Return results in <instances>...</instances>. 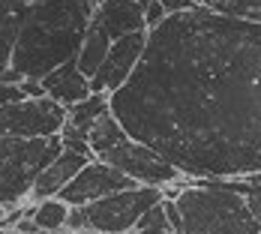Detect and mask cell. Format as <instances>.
Wrapping results in <instances>:
<instances>
[{"mask_svg":"<svg viewBox=\"0 0 261 234\" xmlns=\"http://www.w3.org/2000/svg\"><path fill=\"white\" fill-rule=\"evenodd\" d=\"M126 135H129V132L123 129V126H120V120L108 111V114H102V117L93 123V129H90V135H87V141H90V153L99 159V156L108 153L117 141H123Z\"/></svg>","mask_w":261,"mask_h":234,"instance_id":"cell-17","label":"cell"},{"mask_svg":"<svg viewBox=\"0 0 261 234\" xmlns=\"http://www.w3.org/2000/svg\"><path fill=\"white\" fill-rule=\"evenodd\" d=\"M93 159H96V156H84V153H75V150H66V147H63V150L51 159V165L36 177L33 189H30V201L57 198V195L66 189V183L75 180V174H79L87 162H93Z\"/></svg>","mask_w":261,"mask_h":234,"instance_id":"cell-10","label":"cell"},{"mask_svg":"<svg viewBox=\"0 0 261 234\" xmlns=\"http://www.w3.org/2000/svg\"><path fill=\"white\" fill-rule=\"evenodd\" d=\"M219 15H228V18H240V21L261 24V0H222Z\"/></svg>","mask_w":261,"mask_h":234,"instance_id":"cell-18","label":"cell"},{"mask_svg":"<svg viewBox=\"0 0 261 234\" xmlns=\"http://www.w3.org/2000/svg\"><path fill=\"white\" fill-rule=\"evenodd\" d=\"M132 186H138V183L126 177L123 171H117L114 165H108L102 159H93L75 174V180L66 183V189L57 198H63L69 207H87V204H96L108 195H117Z\"/></svg>","mask_w":261,"mask_h":234,"instance_id":"cell-8","label":"cell"},{"mask_svg":"<svg viewBox=\"0 0 261 234\" xmlns=\"http://www.w3.org/2000/svg\"><path fill=\"white\" fill-rule=\"evenodd\" d=\"M90 18L93 6L84 0L30 3L12 51V69L18 72V78L42 81L63 63L75 60L87 36Z\"/></svg>","mask_w":261,"mask_h":234,"instance_id":"cell-2","label":"cell"},{"mask_svg":"<svg viewBox=\"0 0 261 234\" xmlns=\"http://www.w3.org/2000/svg\"><path fill=\"white\" fill-rule=\"evenodd\" d=\"M102 162L108 165H114L117 171H123L126 177L138 183V186H168V183L180 180L183 174L171 165V162H165L156 150H150V147H144L141 141H135V138H123V141H117L108 153L99 156Z\"/></svg>","mask_w":261,"mask_h":234,"instance_id":"cell-7","label":"cell"},{"mask_svg":"<svg viewBox=\"0 0 261 234\" xmlns=\"http://www.w3.org/2000/svg\"><path fill=\"white\" fill-rule=\"evenodd\" d=\"M42 87H45V96L54 99L63 108H72V105L84 102L93 90H90V78L79 69L75 60L63 63L60 69H54L48 78H42Z\"/></svg>","mask_w":261,"mask_h":234,"instance_id":"cell-11","label":"cell"},{"mask_svg":"<svg viewBox=\"0 0 261 234\" xmlns=\"http://www.w3.org/2000/svg\"><path fill=\"white\" fill-rule=\"evenodd\" d=\"M165 18H168V12H165V6H162L159 0H153V3L144 9V27H147V30H156Z\"/></svg>","mask_w":261,"mask_h":234,"instance_id":"cell-22","label":"cell"},{"mask_svg":"<svg viewBox=\"0 0 261 234\" xmlns=\"http://www.w3.org/2000/svg\"><path fill=\"white\" fill-rule=\"evenodd\" d=\"M60 141H63V147H66V150H75V153L93 156V153H90V141H87V135H84V132H79L75 126H69V123L60 129Z\"/></svg>","mask_w":261,"mask_h":234,"instance_id":"cell-19","label":"cell"},{"mask_svg":"<svg viewBox=\"0 0 261 234\" xmlns=\"http://www.w3.org/2000/svg\"><path fill=\"white\" fill-rule=\"evenodd\" d=\"M162 201V189L156 186H132L117 195H108L96 204H87L84 216H87V228L99 234H129L138 219L147 210Z\"/></svg>","mask_w":261,"mask_h":234,"instance_id":"cell-5","label":"cell"},{"mask_svg":"<svg viewBox=\"0 0 261 234\" xmlns=\"http://www.w3.org/2000/svg\"><path fill=\"white\" fill-rule=\"evenodd\" d=\"M30 99L24 93V87H21V81L18 84H0V105H15V102H24Z\"/></svg>","mask_w":261,"mask_h":234,"instance_id":"cell-21","label":"cell"},{"mask_svg":"<svg viewBox=\"0 0 261 234\" xmlns=\"http://www.w3.org/2000/svg\"><path fill=\"white\" fill-rule=\"evenodd\" d=\"M249 207H252V216L258 219V225H261V198H249Z\"/></svg>","mask_w":261,"mask_h":234,"instance_id":"cell-26","label":"cell"},{"mask_svg":"<svg viewBox=\"0 0 261 234\" xmlns=\"http://www.w3.org/2000/svg\"><path fill=\"white\" fill-rule=\"evenodd\" d=\"M69 108L54 99H24L15 105H0V138H51L66 126Z\"/></svg>","mask_w":261,"mask_h":234,"instance_id":"cell-6","label":"cell"},{"mask_svg":"<svg viewBox=\"0 0 261 234\" xmlns=\"http://www.w3.org/2000/svg\"><path fill=\"white\" fill-rule=\"evenodd\" d=\"M162 207H165V219H168V225H171V231L180 234V207H177V201H168V198H162Z\"/></svg>","mask_w":261,"mask_h":234,"instance_id":"cell-24","label":"cell"},{"mask_svg":"<svg viewBox=\"0 0 261 234\" xmlns=\"http://www.w3.org/2000/svg\"><path fill=\"white\" fill-rule=\"evenodd\" d=\"M135 228H171V225H168V219H165V207H162V201L147 210V213L138 219V225H135Z\"/></svg>","mask_w":261,"mask_h":234,"instance_id":"cell-20","label":"cell"},{"mask_svg":"<svg viewBox=\"0 0 261 234\" xmlns=\"http://www.w3.org/2000/svg\"><path fill=\"white\" fill-rule=\"evenodd\" d=\"M84 234H99V231H84Z\"/></svg>","mask_w":261,"mask_h":234,"instance_id":"cell-31","label":"cell"},{"mask_svg":"<svg viewBox=\"0 0 261 234\" xmlns=\"http://www.w3.org/2000/svg\"><path fill=\"white\" fill-rule=\"evenodd\" d=\"M93 21H99L111 39L147 30L144 27V9L138 6V0H102L93 9Z\"/></svg>","mask_w":261,"mask_h":234,"instance_id":"cell-12","label":"cell"},{"mask_svg":"<svg viewBox=\"0 0 261 234\" xmlns=\"http://www.w3.org/2000/svg\"><path fill=\"white\" fill-rule=\"evenodd\" d=\"M180 234H261L249 198L219 186H186L177 195Z\"/></svg>","mask_w":261,"mask_h":234,"instance_id":"cell-3","label":"cell"},{"mask_svg":"<svg viewBox=\"0 0 261 234\" xmlns=\"http://www.w3.org/2000/svg\"><path fill=\"white\" fill-rule=\"evenodd\" d=\"M165 6L168 15H177V12H192V9H201V0H159Z\"/></svg>","mask_w":261,"mask_h":234,"instance_id":"cell-23","label":"cell"},{"mask_svg":"<svg viewBox=\"0 0 261 234\" xmlns=\"http://www.w3.org/2000/svg\"><path fill=\"white\" fill-rule=\"evenodd\" d=\"M84 3H90V6H93V9H96V6H99V3H102V0H84Z\"/></svg>","mask_w":261,"mask_h":234,"instance_id":"cell-29","label":"cell"},{"mask_svg":"<svg viewBox=\"0 0 261 234\" xmlns=\"http://www.w3.org/2000/svg\"><path fill=\"white\" fill-rule=\"evenodd\" d=\"M63 150L60 135L51 138H0V207L12 210L30 198L36 177Z\"/></svg>","mask_w":261,"mask_h":234,"instance_id":"cell-4","label":"cell"},{"mask_svg":"<svg viewBox=\"0 0 261 234\" xmlns=\"http://www.w3.org/2000/svg\"><path fill=\"white\" fill-rule=\"evenodd\" d=\"M111 114L186 177L261 174V24L204 6L168 15Z\"/></svg>","mask_w":261,"mask_h":234,"instance_id":"cell-1","label":"cell"},{"mask_svg":"<svg viewBox=\"0 0 261 234\" xmlns=\"http://www.w3.org/2000/svg\"><path fill=\"white\" fill-rule=\"evenodd\" d=\"M0 234H21L18 228H0Z\"/></svg>","mask_w":261,"mask_h":234,"instance_id":"cell-28","label":"cell"},{"mask_svg":"<svg viewBox=\"0 0 261 234\" xmlns=\"http://www.w3.org/2000/svg\"><path fill=\"white\" fill-rule=\"evenodd\" d=\"M108 111H111V96H105V93H90L84 102H79V105L69 108L66 123L75 126L79 132H84V135H90L93 123H96L102 114H108Z\"/></svg>","mask_w":261,"mask_h":234,"instance_id":"cell-16","label":"cell"},{"mask_svg":"<svg viewBox=\"0 0 261 234\" xmlns=\"http://www.w3.org/2000/svg\"><path fill=\"white\" fill-rule=\"evenodd\" d=\"M111 36L105 33V27L99 21H93L90 18V27H87V36H84V42H81V51L75 57V63H79V69L84 72L87 78H93L99 72V66L105 63V57L111 51Z\"/></svg>","mask_w":261,"mask_h":234,"instance_id":"cell-14","label":"cell"},{"mask_svg":"<svg viewBox=\"0 0 261 234\" xmlns=\"http://www.w3.org/2000/svg\"><path fill=\"white\" fill-rule=\"evenodd\" d=\"M201 6H204V9H210V12H219L222 0H201Z\"/></svg>","mask_w":261,"mask_h":234,"instance_id":"cell-27","label":"cell"},{"mask_svg":"<svg viewBox=\"0 0 261 234\" xmlns=\"http://www.w3.org/2000/svg\"><path fill=\"white\" fill-rule=\"evenodd\" d=\"M69 204L63 198H45V201H24V216H30L42 231H63L66 228V219H69Z\"/></svg>","mask_w":261,"mask_h":234,"instance_id":"cell-15","label":"cell"},{"mask_svg":"<svg viewBox=\"0 0 261 234\" xmlns=\"http://www.w3.org/2000/svg\"><path fill=\"white\" fill-rule=\"evenodd\" d=\"M21 3H27V6H30V3H42V0H21Z\"/></svg>","mask_w":261,"mask_h":234,"instance_id":"cell-30","label":"cell"},{"mask_svg":"<svg viewBox=\"0 0 261 234\" xmlns=\"http://www.w3.org/2000/svg\"><path fill=\"white\" fill-rule=\"evenodd\" d=\"M129 234H174L171 228H132Z\"/></svg>","mask_w":261,"mask_h":234,"instance_id":"cell-25","label":"cell"},{"mask_svg":"<svg viewBox=\"0 0 261 234\" xmlns=\"http://www.w3.org/2000/svg\"><path fill=\"white\" fill-rule=\"evenodd\" d=\"M27 3L21 0H0V72L12 66V51L18 42V30L24 24Z\"/></svg>","mask_w":261,"mask_h":234,"instance_id":"cell-13","label":"cell"},{"mask_svg":"<svg viewBox=\"0 0 261 234\" xmlns=\"http://www.w3.org/2000/svg\"><path fill=\"white\" fill-rule=\"evenodd\" d=\"M147 36H150V30H138V33L114 39L105 63L99 66V72L90 78V90L93 93H105V96H114L132 78V72L138 69V63L144 57V48H147Z\"/></svg>","mask_w":261,"mask_h":234,"instance_id":"cell-9","label":"cell"}]
</instances>
